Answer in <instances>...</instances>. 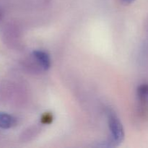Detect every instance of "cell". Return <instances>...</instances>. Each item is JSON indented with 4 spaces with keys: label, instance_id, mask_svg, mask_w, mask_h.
<instances>
[{
    "label": "cell",
    "instance_id": "6da1fadb",
    "mask_svg": "<svg viewBox=\"0 0 148 148\" xmlns=\"http://www.w3.org/2000/svg\"><path fill=\"white\" fill-rule=\"evenodd\" d=\"M108 122L111 132V138L107 146L113 147L121 144L124 139V131L123 126L115 113L112 111L107 112Z\"/></svg>",
    "mask_w": 148,
    "mask_h": 148
},
{
    "label": "cell",
    "instance_id": "7a4b0ae2",
    "mask_svg": "<svg viewBox=\"0 0 148 148\" xmlns=\"http://www.w3.org/2000/svg\"><path fill=\"white\" fill-rule=\"evenodd\" d=\"M33 55L44 70H47L51 66V59L49 55L43 51L36 50L33 52Z\"/></svg>",
    "mask_w": 148,
    "mask_h": 148
},
{
    "label": "cell",
    "instance_id": "3957f363",
    "mask_svg": "<svg viewBox=\"0 0 148 148\" xmlns=\"http://www.w3.org/2000/svg\"><path fill=\"white\" fill-rule=\"evenodd\" d=\"M16 119L12 116L6 113H0V128L10 129L15 125Z\"/></svg>",
    "mask_w": 148,
    "mask_h": 148
},
{
    "label": "cell",
    "instance_id": "277c9868",
    "mask_svg": "<svg viewBox=\"0 0 148 148\" xmlns=\"http://www.w3.org/2000/svg\"><path fill=\"white\" fill-rule=\"evenodd\" d=\"M137 95L141 102L148 104V84H144L139 87Z\"/></svg>",
    "mask_w": 148,
    "mask_h": 148
},
{
    "label": "cell",
    "instance_id": "5b68a950",
    "mask_svg": "<svg viewBox=\"0 0 148 148\" xmlns=\"http://www.w3.org/2000/svg\"><path fill=\"white\" fill-rule=\"evenodd\" d=\"M134 1V0H122V1H124L126 4H130V3L133 2Z\"/></svg>",
    "mask_w": 148,
    "mask_h": 148
}]
</instances>
